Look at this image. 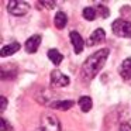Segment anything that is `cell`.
I'll return each mask as SVG.
<instances>
[{"mask_svg": "<svg viewBox=\"0 0 131 131\" xmlns=\"http://www.w3.org/2000/svg\"><path fill=\"white\" fill-rule=\"evenodd\" d=\"M108 55H110V49L108 48H102L99 51H96L94 54H92L90 57L86 58V61L82 65V79L86 82H90L92 79L96 78V75L102 71V68L104 66L106 61H107Z\"/></svg>", "mask_w": 131, "mask_h": 131, "instance_id": "6da1fadb", "label": "cell"}, {"mask_svg": "<svg viewBox=\"0 0 131 131\" xmlns=\"http://www.w3.org/2000/svg\"><path fill=\"white\" fill-rule=\"evenodd\" d=\"M40 131H62L58 117L52 113H44L40 120Z\"/></svg>", "mask_w": 131, "mask_h": 131, "instance_id": "7a4b0ae2", "label": "cell"}, {"mask_svg": "<svg viewBox=\"0 0 131 131\" xmlns=\"http://www.w3.org/2000/svg\"><path fill=\"white\" fill-rule=\"evenodd\" d=\"M111 31L117 37L131 38V21L123 20V18H118V20L113 21V24H111Z\"/></svg>", "mask_w": 131, "mask_h": 131, "instance_id": "3957f363", "label": "cell"}, {"mask_svg": "<svg viewBox=\"0 0 131 131\" xmlns=\"http://www.w3.org/2000/svg\"><path fill=\"white\" fill-rule=\"evenodd\" d=\"M7 12L16 17H21L30 12V4L21 0H10L7 2Z\"/></svg>", "mask_w": 131, "mask_h": 131, "instance_id": "277c9868", "label": "cell"}, {"mask_svg": "<svg viewBox=\"0 0 131 131\" xmlns=\"http://www.w3.org/2000/svg\"><path fill=\"white\" fill-rule=\"evenodd\" d=\"M49 80H51V85L55 86V88H65L71 82L69 78L65 73H62L61 71H58V69H54L49 73Z\"/></svg>", "mask_w": 131, "mask_h": 131, "instance_id": "5b68a950", "label": "cell"}, {"mask_svg": "<svg viewBox=\"0 0 131 131\" xmlns=\"http://www.w3.org/2000/svg\"><path fill=\"white\" fill-rule=\"evenodd\" d=\"M41 40H42V38H41V35H38V34L31 35V37L26 41V44H24V48H26L27 54H35L37 49H38V47L41 45Z\"/></svg>", "mask_w": 131, "mask_h": 131, "instance_id": "8992f818", "label": "cell"}, {"mask_svg": "<svg viewBox=\"0 0 131 131\" xmlns=\"http://www.w3.org/2000/svg\"><path fill=\"white\" fill-rule=\"evenodd\" d=\"M69 38H71V42L75 48V54L79 55L83 51V47H85V40L82 38V35L78 31H71L69 32Z\"/></svg>", "mask_w": 131, "mask_h": 131, "instance_id": "52a82bcc", "label": "cell"}, {"mask_svg": "<svg viewBox=\"0 0 131 131\" xmlns=\"http://www.w3.org/2000/svg\"><path fill=\"white\" fill-rule=\"evenodd\" d=\"M118 73L123 78V80H125L131 85V58H125L121 62L118 68Z\"/></svg>", "mask_w": 131, "mask_h": 131, "instance_id": "ba28073f", "label": "cell"}, {"mask_svg": "<svg viewBox=\"0 0 131 131\" xmlns=\"http://www.w3.org/2000/svg\"><path fill=\"white\" fill-rule=\"evenodd\" d=\"M106 40V32L103 28H96L93 32L90 34V37L88 38V45L89 47H93V45H97V44H102L103 41Z\"/></svg>", "mask_w": 131, "mask_h": 131, "instance_id": "9c48e42d", "label": "cell"}, {"mask_svg": "<svg viewBox=\"0 0 131 131\" xmlns=\"http://www.w3.org/2000/svg\"><path fill=\"white\" fill-rule=\"evenodd\" d=\"M73 106H75L73 100H54V102L49 104V107L54 108V110L66 111V110H69L71 107H73Z\"/></svg>", "mask_w": 131, "mask_h": 131, "instance_id": "30bf717a", "label": "cell"}, {"mask_svg": "<svg viewBox=\"0 0 131 131\" xmlns=\"http://www.w3.org/2000/svg\"><path fill=\"white\" fill-rule=\"evenodd\" d=\"M20 42H12V44H9V45H4L3 48H2V57L3 58H6V57H12V55H14L16 52L20 49Z\"/></svg>", "mask_w": 131, "mask_h": 131, "instance_id": "8fae6325", "label": "cell"}, {"mask_svg": "<svg viewBox=\"0 0 131 131\" xmlns=\"http://www.w3.org/2000/svg\"><path fill=\"white\" fill-rule=\"evenodd\" d=\"M47 57L51 59V62L54 63V65H59L61 62L63 61V55L61 54L59 51H58L57 48H51L48 49V52H47Z\"/></svg>", "mask_w": 131, "mask_h": 131, "instance_id": "7c38bea8", "label": "cell"}, {"mask_svg": "<svg viewBox=\"0 0 131 131\" xmlns=\"http://www.w3.org/2000/svg\"><path fill=\"white\" fill-rule=\"evenodd\" d=\"M54 24H55V27H57L58 30L65 28V26L68 24V17H66L65 13L58 12L57 14H55V17H54Z\"/></svg>", "mask_w": 131, "mask_h": 131, "instance_id": "4fadbf2b", "label": "cell"}, {"mask_svg": "<svg viewBox=\"0 0 131 131\" xmlns=\"http://www.w3.org/2000/svg\"><path fill=\"white\" fill-rule=\"evenodd\" d=\"M78 104H79L80 110H82L83 113H89V111L92 110V107H93V102H92V99L89 96H82L78 100Z\"/></svg>", "mask_w": 131, "mask_h": 131, "instance_id": "5bb4252c", "label": "cell"}, {"mask_svg": "<svg viewBox=\"0 0 131 131\" xmlns=\"http://www.w3.org/2000/svg\"><path fill=\"white\" fill-rule=\"evenodd\" d=\"M82 16H83V18H85V20L93 21L94 18H96V16H97V12H96V9H94V7H86V9H83Z\"/></svg>", "mask_w": 131, "mask_h": 131, "instance_id": "9a60e30c", "label": "cell"}, {"mask_svg": "<svg viewBox=\"0 0 131 131\" xmlns=\"http://www.w3.org/2000/svg\"><path fill=\"white\" fill-rule=\"evenodd\" d=\"M96 12H100V16H102V18H107L108 16H110V10L107 9V6H104V4H102V3H99V4H96Z\"/></svg>", "mask_w": 131, "mask_h": 131, "instance_id": "2e32d148", "label": "cell"}, {"mask_svg": "<svg viewBox=\"0 0 131 131\" xmlns=\"http://www.w3.org/2000/svg\"><path fill=\"white\" fill-rule=\"evenodd\" d=\"M0 124H2V127H0V130H2V131H13V125L10 124L4 117L0 118Z\"/></svg>", "mask_w": 131, "mask_h": 131, "instance_id": "e0dca14e", "label": "cell"}, {"mask_svg": "<svg viewBox=\"0 0 131 131\" xmlns=\"http://www.w3.org/2000/svg\"><path fill=\"white\" fill-rule=\"evenodd\" d=\"M38 9H41V6H45V9H54L57 6L55 2H38Z\"/></svg>", "mask_w": 131, "mask_h": 131, "instance_id": "ac0fdd59", "label": "cell"}, {"mask_svg": "<svg viewBox=\"0 0 131 131\" xmlns=\"http://www.w3.org/2000/svg\"><path fill=\"white\" fill-rule=\"evenodd\" d=\"M0 102H2V107H0V111L3 113V111L7 108V103H9V102H7L6 96H0Z\"/></svg>", "mask_w": 131, "mask_h": 131, "instance_id": "d6986e66", "label": "cell"}, {"mask_svg": "<svg viewBox=\"0 0 131 131\" xmlns=\"http://www.w3.org/2000/svg\"><path fill=\"white\" fill-rule=\"evenodd\" d=\"M118 131H131V125L127 124V123H123L118 127Z\"/></svg>", "mask_w": 131, "mask_h": 131, "instance_id": "ffe728a7", "label": "cell"}]
</instances>
